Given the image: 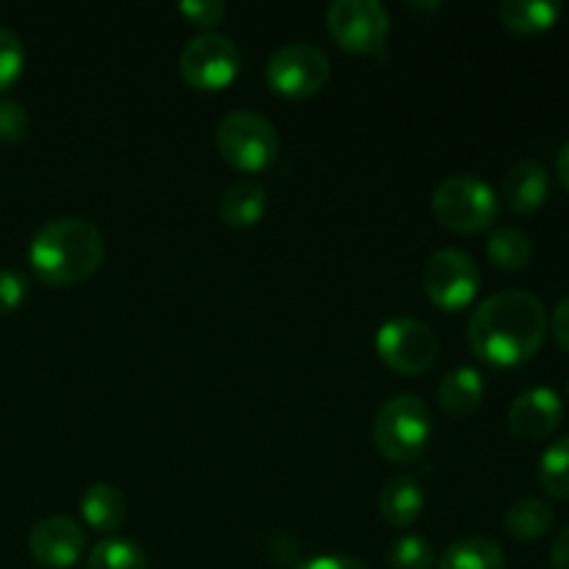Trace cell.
Returning <instances> with one entry per match:
<instances>
[{
	"instance_id": "obj_1",
	"label": "cell",
	"mask_w": 569,
	"mask_h": 569,
	"mask_svg": "<svg viewBox=\"0 0 569 569\" xmlns=\"http://www.w3.org/2000/svg\"><path fill=\"white\" fill-rule=\"evenodd\" d=\"M548 337V311L533 292L506 289L489 295L467 322L472 353L495 367H520L539 353Z\"/></svg>"
},
{
	"instance_id": "obj_2",
	"label": "cell",
	"mask_w": 569,
	"mask_h": 569,
	"mask_svg": "<svg viewBox=\"0 0 569 569\" xmlns=\"http://www.w3.org/2000/svg\"><path fill=\"white\" fill-rule=\"evenodd\" d=\"M103 259V233L83 217L48 220L28 244V264L48 287H76L92 278Z\"/></svg>"
},
{
	"instance_id": "obj_3",
	"label": "cell",
	"mask_w": 569,
	"mask_h": 569,
	"mask_svg": "<svg viewBox=\"0 0 569 569\" xmlns=\"http://www.w3.org/2000/svg\"><path fill=\"white\" fill-rule=\"evenodd\" d=\"M433 439L431 409L417 395H395L383 400L372 420V442L389 461L409 465L428 450Z\"/></svg>"
},
{
	"instance_id": "obj_4",
	"label": "cell",
	"mask_w": 569,
	"mask_h": 569,
	"mask_svg": "<svg viewBox=\"0 0 569 569\" xmlns=\"http://www.w3.org/2000/svg\"><path fill=\"white\" fill-rule=\"evenodd\" d=\"M431 209L450 231L481 233L498 222L500 198L483 178L472 172H456L433 187Z\"/></svg>"
},
{
	"instance_id": "obj_5",
	"label": "cell",
	"mask_w": 569,
	"mask_h": 569,
	"mask_svg": "<svg viewBox=\"0 0 569 569\" xmlns=\"http://www.w3.org/2000/svg\"><path fill=\"white\" fill-rule=\"evenodd\" d=\"M214 142L222 161L242 172L267 170L281 150L276 126L253 109L228 111L217 126Z\"/></svg>"
},
{
	"instance_id": "obj_6",
	"label": "cell",
	"mask_w": 569,
	"mask_h": 569,
	"mask_svg": "<svg viewBox=\"0 0 569 569\" xmlns=\"http://www.w3.org/2000/svg\"><path fill=\"white\" fill-rule=\"evenodd\" d=\"M376 350L389 370L400 376H422L439 356V339L428 322L415 317H395L376 333Z\"/></svg>"
},
{
	"instance_id": "obj_7",
	"label": "cell",
	"mask_w": 569,
	"mask_h": 569,
	"mask_svg": "<svg viewBox=\"0 0 569 569\" xmlns=\"http://www.w3.org/2000/svg\"><path fill=\"white\" fill-rule=\"evenodd\" d=\"M333 42L350 53H381L389 37V11L381 0H333L326 11Z\"/></svg>"
},
{
	"instance_id": "obj_8",
	"label": "cell",
	"mask_w": 569,
	"mask_h": 569,
	"mask_svg": "<svg viewBox=\"0 0 569 569\" xmlns=\"http://www.w3.org/2000/svg\"><path fill=\"white\" fill-rule=\"evenodd\" d=\"M239 67H242L239 48L226 33L217 31L192 37L183 44L181 56H178L181 78L192 89H200V92H220V89H226L239 76Z\"/></svg>"
},
{
	"instance_id": "obj_9",
	"label": "cell",
	"mask_w": 569,
	"mask_h": 569,
	"mask_svg": "<svg viewBox=\"0 0 569 569\" xmlns=\"http://www.w3.org/2000/svg\"><path fill=\"white\" fill-rule=\"evenodd\" d=\"M422 289L442 311H461L481 289V270L476 259L459 248L437 250L422 270Z\"/></svg>"
},
{
	"instance_id": "obj_10",
	"label": "cell",
	"mask_w": 569,
	"mask_h": 569,
	"mask_svg": "<svg viewBox=\"0 0 569 569\" xmlns=\"http://www.w3.org/2000/svg\"><path fill=\"white\" fill-rule=\"evenodd\" d=\"M331 78V59L311 42H289L267 61V83L283 98H311Z\"/></svg>"
},
{
	"instance_id": "obj_11",
	"label": "cell",
	"mask_w": 569,
	"mask_h": 569,
	"mask_svg": "<svg viewBox=\"0 0 569 569\" xmlns=\"http://www.w3.org/2000/svg\"><path fill=\"white\" fill-rule=\"evenodd\" d=\"M87 548L83 528L70 517H44L28 533V550L33 561L48 569H67L76 565Z\"/></svg>"
},
{
	"instance_id": "obj_12",
	"label": "cell",
	"mask_w": 569,
	"mask_h": 569,
	"mask_svg": "<svg viewBox=\"0 0 569 569\" xmlns=\"http://www.w3.org/2000/svg\"><path fill=\"white\" fill-rule=\"evenodd\" d=\"M565 420V403L550 387H533L509 406V431L522 442H542Z\"/></svg>"
},
{
	"instance_id": "obj_13",
	"label": "cell",
	"mask_w": 569,
	"mask_h": 569,
	"mask_svg": "<svg viewBox=\"0 0 569 569\" xmlns=\"http://www.w3.org/2000/svg\"><path fill=\"white\" fill-rule=\"evenodd\" d=\"M550 192V176L537 159H520L509 167L500 183V203L515 214H533L545 206Z\"/></svg>"
},
{
	"instance_id": "obj_14",
	"label": "cell",
	"mask_w": 569,
	"mask_h": 569,
	"mask_svg": "<svg viewBox=\"0 0 569 569\" xmlns=\"http://www.w3.org/2000/svg\"><path fill=\"white\" fill-rule=\"evenodd\" d=\"M267 214V189L253 178L233 181L217 200V217L228 228H253Z\"/></svg>"
},
{
	"instance_id": "obj_15",
	"label": "cell",
	"mask_w": 569,
	"mask_h": 569,
	"mask_svg": "<svg viewBox=\"0 0 569 569\" xmlns=\"http://www.w3.org/2000/svg\"><path fill=\"white\" fill-rule=\"evenodd\" d=\"M422 506H426V495L417 478L411 476H392L381 489L378 498V511H381L383 522L392 528H409L420 520Z\"/></svg>"
},
{
	"instance_id": "obj_16",
	"label": "cell",
	"mask_w": 569,
	"mask_h": 569,
	"mask_svg": "<svg viewBox=\"0 0 569 569\" xmlns=\"http://www.w3.org/2000/svg\"><path fill=\"white\" fill-rule=\"evenodd\" d=\"M437 400L442 411L456 420L476 415L483 403V378L476 367H456L439 381Z\"/></svg>"
},
{
	"instance_id": "obj_17",
	"label": "cell",
	"mask_w": 569,
	"mask_h": 569,
	"mask_svg": "<svg viewBox=\"0 0 569 569\" xmlns=\"http://www.w3.org/2000/svg\"><path fill=\"white\" fill-rule=\"evenodd\" d=\"M81 515L89 528L100 533H114L126 522L128 503L114 483L98 481L81 495Z\"/></svg>"
},
{
	"instance_id": "obj_18",
	"label": "cell",
	"mask_w": 569,
	"mask_h": 569,
	"mask_svg": "<svg viewBox=\"0 0 569 569\" xmlns=\"http://www.w3.org/2000/svg\"><path fill=\"white\" fill-rule=\"evenodd\" d=\"M498 17L509 31L537 37L550 31L561 17V3L553 0H503L498 6Z\"/></svg>"
},
{
	"instance_id": "obj_19",
	"label": "cell",
	"mask_w": 569,
	"mask_h": 569,
	"mask_svg": "<svg viewBox=\"0 0 569 569\" xmlns=\"http://www.w3.org/2000/svg\"><path fill=\"white\" fill-rule=\"evenodd\" d=\"M553 522V506L545 503V500L539 498L517 500V503H511L509 511L503 515L506 533H509L511 539H517V542H537L545 533H550Z\"/></svg>"
},
{
	"instance_id": "obj_20",
	"label": "cell",
	"mask_w": 569,
	"mask_h": 569,
	"mask_svg": "<svg viewBox=\"0 0 569 569\" xmlns=\"http://www.w3.org/2000/svg\"><path fill=\"white\" fill-rule=\"evenodd\" d=\"M439 569H506V553L495 539L467 537L445 550Z\"/></svg>"
},
{
	"instance_id": "obj_21",
	"label": "cell",
	"mask_w": 569,
	"mask_h": 569,
	"mask_svg": "<svg viewBox=\"0 0 569 569\" xmlns=\"http://www.w3.org/2000/svg\"><path fill=\"white\" fill-rule=\"evenodd\" d=\"M487 256L495 267L506 272H520L531 264L533 259V244L520 228L515 226H500L495 228L492 237L487 242Z\"/></svg>"
},
{
	"instance_id": "obj_22",
	"label": "cell",
	"mask_w": 569,
	"mask_h": 569,
	"mask_svg": "<svg viewBox=\"0 0 569 569\" xmlns=\"http://www.w3.org/2000/svg\"><path fill=\"white\" fill-rule=\"evenodd\" d=\"M87 569H148V556L131 539L109 537L94 545Z\"/></svg>"
},
{
	"instance_id": "obj_23",
	"label": "cell",
	"mask_w": 569,
	"mask_h": 569,
	"mask_svg": "<svg viewBox=\"0 0 569 569\" xmlns=\"http://www.w3.org/2000/svg\"><path fill=\"white\" fill-rule=\"evenodd\" d=\"M537 481L550 498L569 500V437L550 445L537 467Z\"/></svg>"
},
{
	"instance_id": "obj_24",
	"label": "cell",
	"mask_w": 569,
	"mask_h": 569,
	"mask_svg": "<svg viewBox=\"0 0 569 569\" xmlns=\"http://www.w3.org/2000/svg\"><path fill=\"white\" fill-rule=\"evenodd\" d=\"M389 565L395 569H431L437 565V550L420 533H409V537L395 539L389 548Z\"/></svg>"
},
{
	"instance_id": "obj_25",
	"label": "cell",
	"mask_w": 569,
	"mask_h": 569,
	"mask_svg": "<svg viewBox=\"0 0 569 569\" xmlns=\"http://www.w3.org/2000/svg\"><path fill=\"white\" fill-rule=\"evenodd\" d=\"M22 64H26V50L20 37L11 28L0 26V92H6L20 78Z\"/></svg>"
},
{
	"instance_id": "obj_26",
	"label": "cell",
	"mask_w": 569,
	"mask_h": 569,
	"mask_svg": "<svg viewBox=\"0 0 569 569\" xmlns=\"http://www.w3.org/2000/svg\"><path fill=\"white\" fill-rule=\"evenodd\" d=\"M31 131V117L20 100H0V142L20 144L28 139Z\"/></svg>"
},
{
	"instance_id": "obj_27",
	"label": "cell",
	"mask_w": 569,
	"mask_h": 569,
	"mask_svg": "<svg viewBox=\"0 0 569 569\" xmlns=\"http://www.w3.org/2000/svg\"><path fill=\"white\" fill-rule=\"evenodd\" d=\"M26 295H28L26 276L17 270H9V267H0V317L20 309Z\"/></svg>"
},
{
	"instance_id": "obj_28",
	"label": "cell",
	"mask_w": 569,
	"mask_h": 569,
	"mask_svg": "<svg viewBox=\"0 0 569 569\" xmlns=\"http://www.w3.org/2000/svg\"><path fill=\"white\" fill-rule=\"evenodd\" d=\"M178 11H181L192 26L211 28L217 26V22H222V17H226V3H222V0H183V3L178 6Z\"/></svg>"
},
{
	"instance_id": "obj_29",
	"label": "cell",
	"mask_w": 569,
	"mask_h": 569,
	"mask_svg": "<svg viewBox=\"0 0 569 569\" xmlns=\"http://www.w3.org/2000/svg\"><path fill=\"white\" fill-rule=\"evenodd\" d=\"M550 331H553L559 348L569 353V295H565V298L556 303L553 317H550Z\"/></svg>"
},
{
	"instance_id": "obj_30",
	"label": "cell",
	"mask_w": 569,
	"mask_h": 569,
	"mask_svg": "<svg viewBox=\"0 0 569 569\" xmlns=\"http://www.w3.org/2000/svg\"><path fill=\"white\" fill-rule=\"evenodd\" d=\"M295 569H367V565L356 556H317V559L303 561Z\"/></svg>"
},
{
	"instance_id": "obj_31",
	"label": "cell",
	"mask_w": 569,
	"mask_h": 569,
	"mask_svg": "<svg viewBox=\"0 0 569 569\" xmlns=\"http://www.w3.org/2000/svg\"><path fill=\"white\" fill-rule=\"evenodd\" d=\"M550 565L553 569H569V526L561 528V533L550 545Z\"/></svg>"
},
{
	"instance_id": "obj_32",
	"label": "cell",
	"mask_w": 569,
	"mask_h": 569,
	"mask_svg": "<svg viewBox=\"0 0 569 569\" xmlns=\"http://www.w3.org/2000/svg\"><path fill=\"white\" fill-rule=\"evenodd\" d=\"M556 172H559L561 183H565V189L569 192V139L561 144L559 156H556Z\"/></svg>"
},
{
	"instance_id": "obj_33",
	"label": "cell",
	"mask_w": 569,
	"mask_h": 569,
	"mask_svg": "<svg viewBox=\"0 0 569 569\" xmlns=\"http://www.w3.org/2000/svg\"><path fill=\"white\" fill-rule=\"evenodd\" d=\"M567 392H569V383H567Z\"/></svg>"
}]
</instances>
